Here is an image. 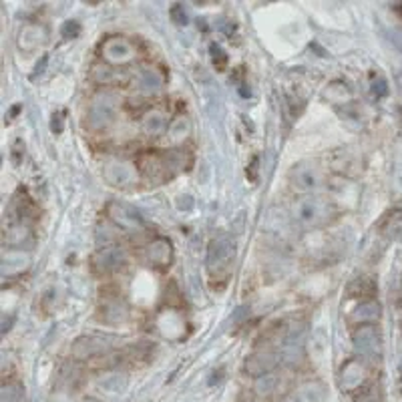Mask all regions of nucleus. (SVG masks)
<instances>
[{
	"mask_svg": "<svg viewBox=\"0 0 402 402\" xmlns=\"http://www.w3.org/2000/svg\"><path fill=\"white\" fill-rule=\"evenodd\" d=\"M368 370L360 360H350L340 370V387L344 390H356L366 384Z\"/></svg>",
	"mask_w": 402,
	"mask_h": 402,
	"instance_id": "nucleus-11",
	"label": "nucleus"
},
{
	"mask_svg": "<svg viewBox=\"0 0 402 402\" xmlns=\"http://www.w3.org/2000/svg\"><path fill=\"white\" fill-rule=\"evenodd\" d=\"M291 218L306 230H318L338 220V209L316 195H304L291 203Z\"/></svg>",
	"mask_w": 402,
	"mask_h": 402,
	"instance_id": "nucleus-1",
	"label": "nucleus"
},
{
	"mask_svg": "<svg viewBox=\"0 0 402 402\" xmlns=\"http://www.w3.org/2000/svg\"><path fill=\"white\" fill-rule=\"evenodd\" d=\"M354 348L366 360H380L382 358V340L372 324H360L352 334Z\"/></svg>",
	"mask_w": 402,
	"mask_h": 402,
	"instance_id": "nucleus-5",
	"label": "nucleus"
},
{
	"mask_svg": "<svg viewBox=\"0 0 402 402\" xmlns=\"http://www.w3.org/2000/svg\"><path fill=\"white\" fill-rule=\"evenodd\" d=\"M189 135H191V125L185 117H180L173 125H169V129H167V141L171 145H181L185 139H189Z\"/></svg>",
	"mask_w": 402,
	"mask_h": 402,
	"instance_id": "nucleus-18",
	"label": "nucleus"
},
{
	"mask_svg": "<svg viewBox=\"0 0 402 402\" xmlns=\"http://www.w3.org/2000/svg\"><path fill=\"white\" fill-rule=\"evenodd\" d=\"M127 262L125 251L119 246H107L103 250H99L93 258V268L101 274H113L117 270H121Z\"/></svg>",
	"mask_w": 402,
	"mask_h": 402,
	"instance_id": "nucleus-9",
	"label": "nucleus"
},
{
	"mask_svg": "<svg viewBox=\"0 0 402 402\" xmlns=\"http://www.w3.org/2000/svg\"><path fill=\"white\" fill-rule=\"evenodd\" d=\"M79 32H81V28H79V25H77L75 20H69V23L63 25V37H65V39H75Z\"/></svg>",
	"mask_w": 402,
	"mask_h": 402,
	"instance_id": "nucleus-23",
	"label": "nucleus"
},
{
	"mask_svg": "<svg viewBox=\"0 0 402 402\" xmlns=\"http://www.w3.org/2000/svg\"><path fill=\"white\" fill-rule=\"evenodd\" d=\"M282 402H298L296 398H286V401H282Z\"/></svg>",
	"mask_w": 402,
	"mask_h": 402,
	"instance_id": "nucleus-27",
	"label": "nucleus"
},
{
	"mask_svg": "<svg viewBox=\"0 0 402 402\" xmlns=\"http://www.w3.org/2000/svg\"><path fill=\"white\" fill-rule=\"evenodd\" d=\"M109 348V340L101 338V336H84L75 342V354L77 356H95V354H103Z\"/></svg>",
	"mask_w": 402,
	"mask_h": 402,
	"instance_id": "nucleus-15",
	"label": "nucleus"
},
{
	"mask_svg": "<svg viewBox=\"0 0 402 402\" xmlns=\"http://www.w3.org/2000/svg\"><path fill=\"white\" fill-rule=\"evenodd\" d=\"M279 358H282V354H277L274 348L258 350V352H253L250 358L246 360V372L251 376L270 375L276 368Z\"/></svg>",
	"mask_w": 402,
	"mask_h": 402,
	"instance_id": "nucleus-10",
	"label": "nucleus"
},
{
	"mask_svg": "<svg viewBox=\"0 0 402 402\" xmlns=\"http://www.w3.org/2000/svg\"><path fill=\"white\" fill-rule=\"evenodd\" d=\"M46 41V28L42 25H27V27L20 28L16 42L23 51H32L37 46H41Z\"/></svg>",
	"mask_w": 402,
	"mask_h": 402,
	"instance_id": "nucleus-13",
	"label": "nucleus"
},
{
	"mask_svg": "<svg viewBox=\"0 0 402 402\" xmlns=\"http://www.w3.org/2000/svg\"><path fill=\"white\" fill-rule=\"evenodd\" d=\"M109 215L117 225L121 227H141V215L135 208H129L125 203H111L109 206Z\"/></svg>",
	"mask_w": 402,
	"mask_h": 402,
	"instance_id": "nucleus-14",
	"label": "nucleus"
},
{
	"mask_svg": "<svg viewBox=\"0 0 402 402\" xmlns=\"http://www.w3.org/2000/svg\"><path fill=\"white\" fill-rule=\"evenodd\" d=\"M209 53H211V58H213V65H215V67H218L220 70L225 69L227 56H225V53H222V51H220V46H218V44H211Z\"/></svg>",
	"mask_w": 402,
	"mask_h": 402,
	"instance_id": "nucleus-22",
	"label": "nucleus"
},
{
	"mask_svg": "<svg viewBox=\"0 0 402 402\" xmlns=\"http://www.w3.org/2000/svg\"><path fill=\"white\" fill-rule=\"evenodd\" d=\"M276 384H277V378L272 372L270 375H264L258 378V382H256V392H260L262 396H268L272 390H276Z\"/></svg>",
	"mask_w": 402,
	"mask_h": 402,
	"instance_id": "nucleus-21",
	"label": "nucleus"
},
{
	"mask_svg": "<svg viewBox=\"0 0 402 402\" xmlns=\"http://www.w3.org/2000/svg\"><path fill=\"white\" fill-rule=\"evenodd\" d=\"M169 129V119L163 111H149L143 117V131L149 135H159Z\"/></svg>",
	"mask_w": 402,
	"mask_h": 402,
	"instance_id": "nucleus-17",
	"label": "nucleus"
},
{
	"mask_svg": "<svg viewBox=\"0 0 402 402\" xmlns=\"http://www.w3.org/2000/svg\"><path fill=\"white\" fill-rule=\"evenodd\" d=\"M139 56L137 46L129 41L127 37L115 34L105 39V42L101 44V58L111 65V67H119V65H129L133 63Z\"/></svg>",
	"mask_w": 402,
	"mask_h": 402,
	"instance_id": "nucleus-3",
	"label": "nucleus"
},
{
	"mask_svg": "<svg viewBox=\"0 0 402 402\" xmlns=\"http://www.w3.org/2000/svg\"><path fill=\"white\" fill-rule=\"evenodd\" d=\"M236 260V241L230 236H215L208 246L206 268L211 276H227L230 268Z\"/></svg>",
	"mask_w": 402,
	"mask_h": 402,
	"instance_id": "nucleus-2",
	"label": "nucleus"
},
{
	"mask_svg": "<svg viewBox=\"0 0 402 402\" xmlns=\"http://www.w3.org/2000/svg\"><path fill=\"white\" fill-rule=\"evenodd\" d=\"M117 105L119 97L115 93H99L93 99L89 113H87V123L91 129H105L115 121L117 117Z\"/></svg>",
	"mask_w": 402,
	"mask_h": 402,
	"instance_id": "nucleus-4",
	"label": "nucleus"
},
{
	"mask_svg": "<svg viewBox=\"0 0 402 402\" xmlns=\"http://www.w3.org/2000/svg\"><path fill=\"white\" fill-rule=\"evenodd\" d=\"M137 84L139 89L145 91V93H155V91L163 89L165 77H163V73L157 69V67H153V65H143V67L137 70Z\"/></svg>",
	"mask_w": 402,
	"mask_h": 402,
	"instance_id": "nucleus-12",
	"label": "nucleus"
},
{
	"mask_svg": "<svg viewBox=\"0 0 402 402\" xmlns=\"http://www.w3.org/2000/svg\"><path fill=\"white\" fill-rule=\"evenodd\" d=\"M51 402H65V401H55V398H53V401H51Z\"/></svg>",
	"mask_w": 402,
	"mask_h": 402,
	"instance_id": "nucleus-29",
	"label": "nucleus"
},
{
	"mask_svg": "<svg viewBox=\"0 0 402 402\" xmlns=\"http://www.w3.org/2000/svg\"><path fill=\"white\" fill-rule=\"evenodd\" d=\"M378 316H380V308H378L376 302H366V304L358 306L356 312H354V320L360 322V324H370Z\"/></svg>",
	"mask_w": 402,
	"mask_h": 402,
	"instance_id": "nucleus-19",
	"label": "nucleus"
},
{
	"mask_svg": "<svg viewBox=\"0 0 402 402\" xmlns=\"http://www.w3.org/2000/svg\"><path fill=\"white\" fill-rule=\"evenodd\" d=\"M103 175L109 185H115V187H131L137 183V169L127 163V161H121V159H113L109 161L105 169H103Z\"/></svg>",
	"mask_w": 402,
	"mask_h": 402,
	"instance_id": "nucleus-7",
	"label": "nucleus"
},
{
	"mask_svg": "<svg viewBox=\"0 0 402 402\" xmlns=\"http://www.w3.org/2000/svg\"><path fill=\"white\" fill-rule=\"evenodd\" d=\"M127 318V306L121 300H105L101 304V320L105 324H123Z\"/></svg>",
	"mask_w": 402,
	"mask_h": 402,
	"instance_id": "nucleus-16",
	"label": "nucleus"
},
{
	"mask_svg": "<svg viewBox=\"0 0 402 402\" xmlns=\"http://www.w3.org/2000/svg\"><path fill=\"white\" fill-rule=\"evenodd\" d=\"M396 8H398V13L402 14V6H396Z\"/></svg>",
	"mask_w": 402,
	"mask_h": 402,
	"instance_id": "nucleus-28",
	"label": "nucleus"
},
{
	"mask_svg": "<svg viewBox=\"0 0 402 402\" xmlns=\"http://www.w3.org/2000/svg\"><path fill=\"white\" fill-rule=\"evenodd\" d=\"M290 181L294 189L300 194H316L324 185V175H322L318 165H314L310 161H302V163L291 167Z\"/></svg>",
	"mask_w": 402,
	"mask_h": 402,
	"instance_id": "nucleus-6",
	"label": "nucleus"
},
{
	"mask_svg": "<svg viewBox=\"0 0 402 402\" xmlns=\"http://www.w3.org/2000/svg\"><path fill=\"white\" fill-rule=\"evenodd\" d=\"M0 402H25V392L18 382H4L0 389Z\"/></svg>",
	"mask_w": 402,
	"mask_h": 402,
	"instance_id": "nucleus-20",
	"label": "nucleus"
},
{
	"mask_svg": "<svg viewBox=\"0 0 402 402\" xmlns=\"http://www.w3.org/2000/svg\"><path fill=\"white\" fill-rule=\"evenodd\" d=\"M143 260L151 268H157V270L167 268V265L173 262V246H171V241L165 239V237L151 239L145 246V250H143Z\"/></svg>",
	"mask_w": 402,
	"mask_h": 402,
	"instance_id": "nucleus-8",
	"label": "nucleus"
},
{
	"mask_svg": "<svg viewBox=\"0 0 402 402\" xmlns=\"http://www.w3.org/2000/svg\"><path fill=\"white\" fill-rule=\"evenodd\" d=\"M65 121H67V115H65V113L56 111L55 115H53V119H51L53 131H55V133H61V131L65 129Z\"/></svg>",
	"mask_w": 402,
	"mask_h": 402,
	"instance_id": "nucleus-24",
	"label": "nucleus"
},
{
	"mask_svg": "<svg viewBox=\"0 0 402 402\" xmlns=\"http://www.w3.org/2000/svg\"><path fill=\"white\" fill-rule=\"evenodd\" d=\"M372 91H375L378 97H384V95L389 93V87H387V81H382V79H376L375 83H372Z\"/></svg>",
	"mask_w": 402,
	"mask_h": 402,
	"instance_id": "nucleus-25",
	"label": "nucleus"
},
{
	"mask_svg": "<svg viewBox=\"0 0 402 402\" xmlns=\"http://www.w3.org/2000/svg\"><path fill=\"white\" fill-rule=\"evenodd\" d=\"M171 14H173V20H175L177 25H185V23H187V16L183 14V6H181V4L173 6V8H171Z\"/></svg>",
	"mask_w": 402,
	"mask_h": 402,
	"instance_id": "nucleus-26",
	"label": "nucleus"
}]
</instances>
